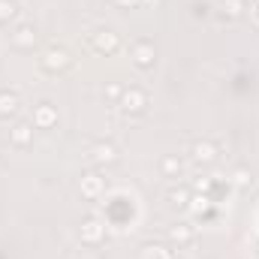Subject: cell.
<instances>
[{
  "mask_svg": "<svg viewBox=\"0 0 259 259\" xmlns=\"http://www.w3.org/2000/svg\"><path fill=\"white\" fill-rule=\"evenodd\" d=\"M130 58H133V64L139 69H151L154 66V46L148 39H139V42L130 46Z\"/></svg>",
  "mask_w": 259,
  "mask_h": 259,
  "instance_id": "1",
  "label": "cell"
},
{
  "mask_svg": "<svg viewBox=\"0 0 259 259\" xmlns=\"http://www.w3.org/2000/svg\"><path fill=\"white\" fill-rule=\"evenodd\" d=\"M103 226L97 223V220H84V226H81V238L88 241V244H100L103 241Z\"/></svg>",
  "mask_w": 259,
  "mask_h": 259,
  "instance_id": "2",
  "label": "cell"
},
{
  "mask_svg": "<svg viewBox=\"0 0 259 259\" xmlns=\"http://www.w3.org/2000/svg\"><path fill=\"white\" fill-rule=\"evenodd\" d=\"M12 145H18V148H27L30 145V139H33V130L27 127V124H18V127L12 130Z\"/></svg>",
  "mask_w": 259,
  "mask_h": 259,
  "instance_id": "3",
  "label": "cell"
},
{
  "mask_svg": "<svg viewBox=\"0 0 259 259\" xmlns=\"http://www.w3.org/2000/svg\"><path fill=\"white\" fill-rule=\"evenodd\" d=\"M94 46H97L100 52H115V49H118V36H115L112 30H103V33L94 39Z\"/></svg>",
  "mask_w": 259,
  "mask_h": 259,
  "instance_id": "4",
  "label": "cell"
},
{
  "mask_svg": "<svg viewBox=\"0 0 259 259\" xmlns=\"http://www.w3.org/2000/svg\"><path fill=\"white\" fill-rule=\"evenodd\" d=\"M169 238L178 241V244H187V241H193V229L187 223H178L175 229H169Z\"/></svg>",
  "mask_w": 259,
  "mask_h": 259,
  "instance_id": "5",
  "label": "cell"
},
{
  "mask_svg": "<svg viewBox=\"0 0 259 259\" xmlns=\"http://www.w3.org/2000/svg\"><path fill=\"white\" fill-rule=\"evenodd\" d=\"M142 106H145V94L142 91H130L124 97V109L127 112H142Z\"/></svg>",
  "mask_w": 259,
  "mask_h": 259,
  "instance_id": "6",
  "label": "cell"
},
{
  "mask_svg": "<svg viewBox=\"0 0 259 259\" xmlns=\"http://www.w3.org/2000/svg\"><path fill=\"white\" fill-rule=\"evenodd\" d=\"M18 112V97L15 94H0V115H15Z\"/></svg>",
  "mask_w": 259,
  "mask_h": 259,
  "instance_id": "7",
  "label": "cell"
},
{
  "mask_svg": "<svg viewBox=\"0 0 259 259\" xmlns=\"http://www.w3.org/2000/svg\"><path fill=\"white\" fill-rule=\"evenodd\" d=\"M196 160H202V163H211L214 157H217V151H214V145H208V142H202V145H196Z\"/></svg>",
  "mask_w": 259,
  "mask_h": 259,
  "instance_id": "8",
  "label": "cell"
},
{
  "mask_svg": "<svg viewBox=\"0 0 259 259\" xmlns=\"http://www.w3.org/2000/svg\"><path fill=\"white\" fill-rule=\"evenodd\" d=\"M12 42H15V46H33V42H36V33H33L30 27H21V30L12 36Z\"/></svg>",
  "mask_w": 259,
  "mask_h": 259,
  "instance_id": "9",
  "label": "cell"
},
{
  "mask_svg": "<svg viewBox=\"0 0 259 259\" xmlns=\"http://www.w3.org/2000/svg\"><path fill=\"white\" fill-rule=\"evenodd\" d=\"M66 64H69V61H66V52H49V61H46L49 69H55V66L61 69V66H66Z\"/></svg>",
  "mask_w": 259,
  "mask_h": 259,
  "instance_id": "10",
  "label": "cell"
},
{
  "mask_svg": "<svg viewBox=\"0 0 259 259\" xmlns=\"http://www.w3.org/2000/svg\"><path fill=\"white\" fill-rule=\"evenodd\" d=\"M97 160L100 163H112L115 160V148L112 145H97Z\"/></svg>",
  "mask_w": 259,
  "mask_h": 259,
  "instance_id": "11",
  "label": "cell"
},
{
  "mask_svg": "<svg viewBox=\"0 0 259 259\" xmlns=\"http://www.w3.org/2000/svg\"><path fill=\"white\" fill-rule=\"evenodd\" d=\"M163 172H166V175H178V172H181V163L172 160V157H166V160H163Z\"/></svg>",
  "mask_w": 259,
  "mask_h": 259,
  "instance_id": "12",
  "label": "cell"
},
{
  "mask_svg": "<svg viewBox=\"0 0 259 259\" xmlns=\"http://www.w3.org/2000/svg\"><path fill=\"white\" fill-rule=\"evenodd\" d=\"M12 12H15V6H12L9 0H0V21H6V18H12Z\"/></svg>",
  "mask_w": 259,
  "mask_h": 259,
  "instance_id": "13",
  "label": "cell"
},
{
  "mask_svg": "<svg viewBox=\"0 0 259 259\" xmlns=\"http://www.w3.org/2000/svg\"><path fill=\"white\" fill-rule=\"evenodd\" d=\"M169 199H172L175 205H187V190H178V193H172Z\"/></svg>",
  "mask_w": 259,
  "mask_h": 259,
  "instance_id": "14",
  "label": "cell"
},
{
  "mask_svg": "<svg viewBox=\"0 0 259 259\" xmlns=\"http://www.w3.org/2000/svg\"><path fill=\"white\" fill-rule=\"evenodd\" d=\"M36 124H39V127H49V124H52V112H49V109H42V112H39V121H36Z\"/></svg>",
  "mask_w": 259,
  "mask_h": 259,
  "instance_id": "15",
  "label": "cell"
},
{
  "mask_svg": "<svg viewBox=\"0 0 259 259\" xmlns=\"http://www.w3.org/2000/svg\"><path fill=\"white\" fill-rule=\"evenodd\" d=\"M97 187H100V184H97V178L91 175V181H88V196H94V193H97Z\"/></svg>",
  "mask_w": 259,
  "mask_h": 259,
  "instance_id": "16",
  "label": "cell"
},
{
  "mask_svg": "<svg viewBox=\"0 0 259 259\" xmlns=\"http://www.w3.org/2000/svg\"><path fill=\"white\" fill-rule=\"evenodd\" d=\"M106 94H109V97H118V94H121V88H118V84H109V91H106Z\"/></svg>",
  "mask_w": 259,
  "mask_h": 259,
  "instance_id": "17",
  "label": "cell"
}]
</instances>
